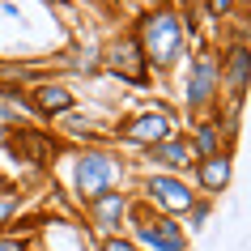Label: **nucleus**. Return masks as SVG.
Instances as JSON below:
<instances>
[{
    "label": "nucleus",
    "instance_id": "nucleus-1",
    "mask_svg": "<svg viewBox=\"0 0 251 251\" xmlns=\"http://www.w3.org/2000/svg\"><path fill=\"white\" fill-rule=\"evenodd\" d=\"M141 43H145V55L153 64H171L179 47H183V26L175 13H149L141 22Z\"/></svg>",
    "mask_w": 251,
    "mask_h": 251
},
{
    "label": "nucleus",
    "instance_id": "nucleus-2",
    "mask_svg": "<svg viewBox=\"0 0 251 251\" xmlns=\"http://www.w3.org/2000/svg\"><path fill=\"white\" fill-rule=\"evenodd\" d=\"M115 175H119V166L111 158H106V153H85V158H81V166H77V192L81 196H102L106 187L115 183Z\"/></svg>",
    "mask_w": 251,
    "mask_h": 251
},
{
    "label": "nucleus",
    "instance_id": "nucleus-3",
    "mask_svg": "<svg viewBox=\"0 0 251 251\" xmlns=\"http://www.w3.org/2000/svg\"><path fill=\"white\" fill-rule=\"evenodd\" d=\"M136 238H141L149 251H183L187 247V243H183V230H179L175 222H149V226L136 230Z\"/></svg>",
    "mask_w": 251,
    "mask_h": 251
},
{
    "label": "nucleus",
    "instance_id": "nucleus-4",
    "mask_svg": "<svg viewBox=\"0 0 251 251\" xmlns=\"http://www.w3.org/2000/svg\"><path fill=\"white\" fill-rule=\"evenodd\" d=\"M149 192H153L171 213H187L192 209V192H187L179 179H171V175H153V179H149Z\"/></svg>",
    "mask_w": 251,
    "mask_h": 251
},
{
    "label": "nucleus",
    "instance_id": "nucleus-5",
    "mask_svg": "<svg viewBox=\"0 0 251 251\" xmlns=\"http://www.w3.org/2000/svg\"><path fill=\"white\" fill-rule=\"evenodd\" d=\"M166 132H171L166 115H141V119H132L124 128V136L128 141H141V145H158V141H166Z\"/></svg>",
    "mask_w": 251,
    "mask_h": 251
},
{
    "label": "nucleus",
    "instance_id": "nucleus-6",
    "mask_svg": "<svg viewBox=\"0 0 251 251\" xmlns=\"http://www.w3.org/2000/svg\"><path fill=\"white\" fill-rule=\"evenodd\" d=\"M111 68H115V73H124L128 81H141V77H145V73H141V64H136V43H132V39L115 43V51H111Z\"/></svg>",
    "mask_w": 251,
    "mask_h": 251
},
{
    "label": "nucleus",
    "instance_id": "nucleus-7",
    "mask_svg": "<svg viewBox=\"0 0 251 251\" xmlns=\"http://www.w3.org/2000/svg\"><path fill=\"white\" fill-rule=\"evenodd\" d=\"M149 158L166 162V166H187L192 162V145L187 141H158V145H149Z\"/></svg>",
    "mask_w": 251,
    "mask_h": 251
},
{
    "label": "nucleus",
    "instance_id": "nucleus-8",
    "mask_svg": "<svg viewBox=\"0 0 251 251\" xmlns=\"http://www.w3.org/2000/svg\"><path fill=\"white\" fill-rule=\"evenodd\" d=\"M34 106H39V111H47V115H60V111H68V106H73V98H68V90L39 85V90H34Z\"/></svg>",
    "mask_w": 251,
    "mask_h": 251
},
{
    "label": "nucleus",
    "instance_id": "nucleus-9",
    "mask_svg": "<svg viewBox=\"0 0 251 251\" xmlns=\"http://www.w3.org/2000/svg\"><path fill=\"white\" fill-rule=\"evenodd\" d=\"M200 179H204V187H209V192H222L226 179H230V162H226L222 153L204 158V166H200Z\"/></svg>",
    "mask_w": 251,
    "mask_h": 251
},
{
    "label": "nucleus",
    "instance_id": "nucleus-10",
    "mask_svg": "<svg viewBox=\"0 0 251 251\" xmlns=\"http://www.w3.org/2000/svg\"><path fill=\"white\" fill-rule=\"evenodd\" d=\"M209 90H213V60H209V55H200L196 73H192V102H204Z\"/></svg>",
    "mask_w": 251,
    "mask_h": 251
},
{
    "label": "nucleus",
    "instance_id": "nucleus-11",
    "mask_svg": "<svg viewBox=\"0 0 251 251\" xmlns=\"http://www.w3.org/2000/svg\"><path fill=\"white\" fill-rule=\"evenodd\" d=\"M94 200H98V222L102 226L119 222V213H124V196H119V192L115 196H94Z\"/></svg>",
    "mask_w": 251,
    "mask_h": 251
},
{
    "label": "nucleus",
    "instance_id": "nucleus-12",
    "mask_svg": "<svg viewBox=\"0 0 251 251\" xmlns=\"http://www.w3.org/2000/svg\"><path fill=\"white\" fill-rule=\"evenodd\" d=\"M230 77H234V90L238 94L247 90V51H243V47L230 51Z\"/></svg>",
    "mask_w": 251,
    "mask_h": 251
},
{
    "label": "nucleus",
    "instance_id": "nucleus-13",
    "mask_svg": "<svg viewBox=\"0 0 251 251\" xmlns=\"http://www.w3.org/2000/svg\"><path fill=\"white\" fill-rule=\"evenodd\" d=\"M200 149H204V158L217 153V132H213V128H200Z\"/></svg>",
    "mask_w": 251,
    "mask_h": 251
},
{
    "label": "nucleus",
    "instance_id": "nucleus-14",
    "mask_svg": "<svg viewBox=\"0 0 251 251\" xmlns=\"http://www.w3.org/2000/svg\"><path fill=\"white\" fill-rule=\"evenodd\" d=\"M0 251H26V247H22V238H13V234H4V238H0Z\"/></svg>",
    "mask_w": 251,
    "mask_h": 251
},
{
    "label": "nucleus",
    "instance_id": "nucleus-15",
    "mask_svg": "<svg viewBox=\"0 0 251 251\" xmlns=\"http://www.w3.org/2000/svg\"><path fill=\"white\" fill-rule=\"evenodd\" d=\"M209 13H217V17L230 13V0H209Z\"/></svg>",
    "mask_w": 251,
    "mask_h": 251
},
{
    "label": "nucleus",
    "instance_id": "nucleus-16",
    "mask_svg": "<svg viewBox=\"0 0 251 251\" xmlns=\"http://www.w3.org/2000/svg\"><path fill=\"white\" fill-rule=\"evenodd\" d=\"M106 251H136L132 243H119V238H111V243H106Z\"/></svg>",
    "mask_w": 251,
    "mask_h": 251
},
{
    "label": "nucleus",
    "instance_id": "nucleus-17",
    "mask_svg": "<svg viewBox=\"0 0 251 251\" xmlns=\"http://www.w3.org/2000/svg\"><path fill=\"white\" fill-rule=\"evenodd\" d=\"M47 4H60V0H47Z\"/></svg>",
    "mask_w": 251,
    "mask_h": 251
},
{
    "label": "nucleus",
    "instance_id": "nucleus-18",
    "mask_svg": "<svg viewBox=\"0 0 251 251\" xmlns=\"http://www.w3.org/2000/svg\"><path fill=\"white\" fill-rule=\"evenodd\" d=\"M0 192H4V179H0Z\"/></svg>",
    "mask_w": 251,
    "mask_h": 251
}]
</instances>
